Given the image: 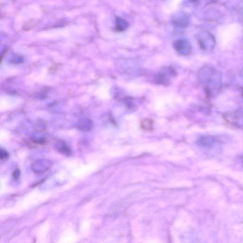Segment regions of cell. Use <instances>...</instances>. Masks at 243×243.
Listing matches in <instances>:
<instances>
[{"instance_id":"9c48e42d","label":"cell","mask_w":243,"mask_h":243,"mask_svg":"<svg viewBox=\"0 0 243 243\" xmlns=\"http://www.w3.org/2000/svg\"><path fill=\"white\" fill-rule=\"evenodd\" d=\"M242 163H243V157H242Z\"/></svg>"},{"instance_id":"8992f818","label":"cell","mask_w":243,"mask_h":243,"mask_svg":"<svg viewBox=\"0 0 243 243\" xmlns=\"http://www.w3.org/2000/svg\"><path fill=\"white\" fill-rule=\"evenodd\" d=\"M141 125H142V128H144L147 130H151V128L153 127V121L150 119H145V120L142 121Z\"/></svg>"},{"instance_id":"52a82bcc","label":"cell","mask_w":243,"mask_h":243,"mask_svg":"<svg viewBox=\"0 0 243 243\" xmlns=\"http://www.w3.org/2000/svg\"><path fill=\"white\" fill-rule=\"evenodd\" d=\"M9 153L5 151V150L1 149L0 151V159L1 160L7 159L9 157Z\"/></svg>"},{"instance_id":"6da1fadb","label":"cell","mask_w":243,"mask_h":243,"mask_svg":"<svg viewBox=\"0 0 243 243\" xmlns=\"http://www.w3.org/2000/svg\"><path fill=\"white\" fill-rule=\"evenodd\" d=\"M175 47L176 50L181 55H187L190 52L191 47L186 41L183 40L177 41L175 43Z\"/></svg>"},{"instance_id":"3957f363","label":"cell","mask_w":243,"mask_h":243,"mask_svg":"<svg viewBox=\"0 0 243 243\" xmlns=\"http://www.w3.org/2000/svg\"><path fill=\"white\" fill-rule=\"evenodd\" d=\"M57 149L59 151L63 154L66 156H69L71 154V151L70 149L63 142H59L57 145Z\"/></svg>"},{"instance_id":"7a4b0ae2","label":"cell","mask_w":243,"mask_h":243,"mask_svg":"<svg viewBox=\"0 0 243 243\" xmlns=\"http://www.w3.org/2000/svg\"><path fill=\"white\" fill-rule=\"evenodd\" d=\"M218 140L212 136H204L202 137L198 141V145L202 147L212 148L217 143Z\"/></svg>"},{"instance_id":"277c9868","label":"cell","mask_w":243,"mask_h":243,"mask_svg":"<svg viewBox=\"0 0 243 243\" xmlns=\"http://www.w3.org/2000/svg\"><path fill=\"white\" fill-rule=\"evenodd\" d=\"M92 126V122L90 120L84 119L78 124V127L80 129L87 131L90 129Z\"/></svg>"},{"instance_id":"5b68a950","label":"cell","mask_w":243,"mask_h":243,"mask_svg":"<svg viewBox=\"0 0 243 243\" xmlns=\"http://www.w3.org/2000/svg\"><path fill=\"white\" fill-rule=\"evenodd\" d=\"M116 24H117L116 28L119 31H124L125 30V28H127V26H128L127 22L123 20L122 19H118L117 20Z\"/></svg>"},{"instance_id":"ba28073f","label":"cell","mask_w":243,"mask_h":243,"mask_svg":"<svg viewBox=\"0 0 243 243\" xmlns=\"http://www.w3.org/2000/svg\"><path fill=\"white\" fill-rule=\"evenodd\" d=\"M20 170L19 169H16L13 172L12 176H13L14 179L15 180H18L19 179V178L20 176Z\"/></svg>"}]
</instances>
